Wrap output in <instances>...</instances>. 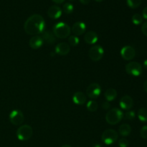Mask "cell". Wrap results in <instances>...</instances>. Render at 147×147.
I'll use <instances>...</instances> for the list:
<instances>
[{"instance_id":"22","label":"cell","mask_w":147,"mask_h":147,"mask_svg":"<svg viewBox=\"0 0 147 147\" xmlns=\"http://www.w3.org/2000/svg\"><path fill=\"white\" fill-rule=\"evenodd\" d=\"M86 107L90 112H95L98 110V105L95 100H90V101L88 102Z\"/></svg>"},{"instance_id":"18","label":"cell","mask_w":147,"mask_h":147,"mask_svg":"<svg viewBox=\"0 0 147 147\" xmlns=\"http://www.w3.org/2000/svg\"><path fill=\"white\" fill-rule=\"evenodd\" d=\"M86 96L83 92L78 91L73 96V101L76 105H83L86 102Z\"/></svg>"},{"instance_id":"14","label":"cell","mask_w":147,"mask_h":147,"mask_svg":"<svg viewBox=\"0 0 147 147\" xmlns=\"http://www.w3.org/2000/svg\"><path fill=\"white\" fill-rule=\"evenodd\" d=\"M47 15L49 17L53 20H57L60 18L62 15V9L60 7L57 5H53L49 7L47 10Z\"/></svg>"},{"instance_id":"21","label":"cell","mask_w":147,"mask_h":147,"mask_svg":"<svg viewBox=\"0 0 147 147\" xmlns=\"http://www.w3.org/2000/svg\"><path fill=\"white\" fill-rule=\"evenodd\" d=\"M138 118L142 122H147V109L142 108L138 111Z\"/></svg>"},{"instance_id":"40","label":"cell","mask_w":147,"mask_h":147,"mask_svg":"<svg viewBox=\"0 0 147 147\" xmlns=\"http://www.w3.org/2000/svg\"><path fill=\"white\" fill-rule=\"evenodd\" d=\"M70 1H75V0H70Z\"/></svg>"},{"instance_id":"30","label":"cell","mask_w":147,"mask_h":147,"mask_svg":"<svg viewBox=\"0 0 147 147\" xmlns=\"http://www.w3.org/2000/svg\"><path fill=\"white\" fill-rule=\"evenodd\" d=\"M142 32L145 36H146V37H147V22H144V23H143V24H142Z\"/></svg>"},{"instance_id":"34","label":"cell","mask_w":147,"mask_h":147,"mask_svg":"<svg viewBox=\"0 0 147 147\" xmlns=\"http://www.w3.org/2000/svg\"><path fill=\"white\" fill-rule=\"evenodd\" d=\"M53 2L56 3V4H62L65 0H52Z\"/></svg>"},{"instance_id":"32","label":"cell","mask_w":147,"mask_h":147,"mask_svg":"<svg viewBox=\"0 0 147 147\" xmlns=\"http://www.w3.org/2000/svg\"><path fill=\"white\" fill-rule=\"evenodd\" d=\"M142 17H143V18L147 20V7H145L142 11Z\"/></svg>"},{"instance_id":"13","label":"cell","mask_w":147,"mask_h":147,"mask_svg":"<svg viewBox=\"0 0 147 147\" xmlns=\"http://www.w3.org/2000/svg\"><path fill=\"white\" fill-rule=\"evenodd\" d=\"M86 30V25L83 22H77L74 23L71 28V31L73 32L75 35L79 36L84 34Z\"/></svg>"},{"instance_id":"39","label":"cell","mask_w":147,"mask_h":147,"mask_svg":"<svg viewBox=\"0 0 147 147\" xmlns=\"http://www.w3.org/2000/svg\"><path fill=\"white\" fill-rule=\"evenodd\" d=\"M95 1H96L97 2H101V1H103V0H95Z\"/></svg>"},{"instance_id":"31","label":"cell","mask_w":147,"mask_h":147,"mask_svg":"<svg viewBox=\"0 0 147 147\" xmlns=\"http://www.w3.org/2000/svg\"><path fill=\"white\" fill-rule=\"evenodd\" d=\"M102 108H103L104 110H109L111 108V104L109 103V101L103 102V104H102Z\"/></svg>"},{"instance_id":"25","label":"cell","mask_w":147,"mask_h":147,"mask_svg":"<svg viewBox=\"0 0 147 147\" xmlns=\"http://www.w3.org/2000/svg\"><path fill=\"white\" fill-rule=\"evenodd\" d=\"M126 1L130 8L136 9L141 5L142 0H126Z\"/></svg>"},{"instance_id":"1","label":"cell","mask_w":147,"mask_h":147,"mask_svg":"<svg viewBox=\"0 0 147 147\" xmlns=\"http://www.w3.org/2000/svg\"><path fill=\"white\" fill-rule=\"evenodd\" d=\"M45 21L42 15L34 14L27 18L24 24V31L30 35H38L44 32Z\"/></svg>"},{"instance_id":"17","label":"cell","mask_w":147,"mask_h":147,"mask_svg":"<svg viewBox=\"0 0 147 147\" xmlns=\"http://www.w3.org/2000/svg\"><path fill=\"white\" fill-rule=\"evenodd\" d=\"M42 38L43 42L48 45H53L55 42L56 37L54 33L51 31H44L42 33Z\"/></svg>"},{"instance_id":"19","label":"cell","mask_w":147,"mask_h":147,"mask_svg":"<svg viewBox=\"0 0 147 147\" xmlns=\"http://www.w3.org/2000/svg\"><path fill=\"white\" fill-rule=\"evenodd\" d=\"M131 132V127L129 124L127 123H123L121 126H120L119 129V133L122 136H128L130 135Z\"/></svg>"},{"instance_id":"4","label":"cell","mask_w":147,"mask_h":147,"mask_svg":"<svg viewBox=\"0 0 147 147\" xmlns=\"http://www.w3.org/2000/svg\"><path fill=\"white\" fill-rule=\"evenodd\" d=\"M17 137L20 141H27L32 136L33 129L30 125H23L17 131Z\"/></svg>"},{"instance_id":"6","label":"cell","mask_w":147,"mask_h":147,"mask_svg":"<svg viewBox=\"0 0 147 147\" xmlns=\"http://www.w3.org/2000/svg\"><path fill=\"white\" fill-rule=\"evenodd\" d=\"M126 72L129 75H131L134 77H138L141 76L143 72L142 65L138 62H130L128 64H126L125 67Z\"/></svg>"},{"instance_id":"7","label":"cell","mask_w":147,"mask_h":147,"mask_svg":"<svg viewBox=\"0 0 147 147\" xmlns=\"http://www.w3.org/2000/svg\"><path fill=\"white\" fill-rule=\"evenodd\" d=\"M104 55V50L100 45H94L89 50L88 55L90 60L94 62L99 61L102 59Z\"/></svg>"},{"instance_id":"23","label":"cell","mask_w":147,"mask_h":147,"mask_svg":"<svg viewBox=\"0 0 147 147\" xmlns=\"http://www.w3.org/2000/svg\"><path fill=\"white\" fill-rule=\"evenodd\" d=\"M132 22L135 24V25H139L143 22V17L140 14H134L132 16Z\"/></svg>"},{"instance_id":"36","label":"cell","mask_w":147,"mask_h":147,"mask_svg":"<svg viewBox=\"0 0 147 147\" xmlns=\"http://www.w3.org/2000/svg\"><path fill=\"white\" fill-rule=\"evenodd\" d=\"M144 66L145 68L147 69V59L146 60H145L144 62Z\"/></svg>"},{"instance_id":"35","label":"cell","mask_w":147,"mask_h":147,"mask_svg":"<svg viewBox=\"0 0 147 147\" xmlns=\"http://www.w3.org/2000/svg\"><path fill=\"white\" fill-rule=\"evenodd\" d=\"M144 89L145 91L147 93V80H146V82L144 83Z\"/></svg>"},{"instance_id":"28","label":"cell","mask_w":147,"mask_h":147,"mask_svg":"<svg viewBox=\"0 0 147 147\" xmlns=\"http://www.w3.org/2000/svg\"><path fill=\"white\" fill-rule=\"evenodd\" d=\"M129 145V142L126 138H121L119 141V147H128Z\"/></svg>"},{"instance_id":"16","label":"cell","mask_w":147,"mask_h":147,"mask_svg":"<svg viewBox=\"0 0 147 147\" xmlns=\"http://www.w3.org/2000/svg\"><path fill=\"white\" fill-rule=\"evenodd\" d=\"M98 40V36L97 33L94 31H89L85 34L84 40L87 44L94 45L96 44Z\"/></svg>"},{"instance_id":"26","label":"cell","mask_w":147,"mask_h":147,"mask_svg":"<svg viewBox=\"0 0 147 147\" xmlns=\"http://www.w3.org/2000/svg\"><path fill=\"white\" fill-rule=\"evenodd\" d=\"M63 9L65 14H71L73 11V10H74V7H73V5L71 3H65V4L63 5Z\"/></svg>"},{"instance_id":"5","label":"cell","mask_w":147,"mask_h":147,"mask_svg":"<svg viewBox=\"0 0 147 147\" xmlns=\"http://www.w3.org/2000/svg\"><path fill=\"white\" fill-rule=\"evenodd\" d=\"M119 138V134L113 129H107L102 134L101 140L105 144L111 145L116 142Z\"/></svg>"},{"instance_id":"15","label":"cell","mask_w":147,"mask_h":147,"mask_svg":"<svg viewBox=\"0 0 147 147\" xmlns=\"http://www.w3.org/2000/svg\"><path fill=\"white\" fill-rule=\"evenodd\" d=\"M42 38L41 36L40 35H34L32 37H31L29 41V45H30V47L33 50H37V49L40 48L43 45Z\"/></svg>"},{"instance_id":"8","label":"cell","mask_w":147,"mask_h":147,"mask_svg":"<svg viewBox=\"0 0 147 147\" xmlns=\"http://www.w3.org/2000/svg\"><path fill=\"white\" fill-rule=\"evenodd\" d=\"M9 119L11 124L14 126H20L24 122V116L21 111L14 110L9 113Z\"/></svg>"},{"instance_id":"2","label":"cell","mask_w":147,"mask_h":147,"mask_svg":"<svg viewBox=\"0 0 147 147\" xmlns=\"http://www.w3.org/2000/svg\"><path fill=\"white\" fill-rule=\"evenodd\" d=\"M53 33L55 36L59 39H66L70 35L71 28L66 23L60 22L57 23L53 27Z\"/></svg>"},{"instance_id":"24","label":"cell","mask_w":147,"mask_h":147,"mask_svg":"<svg viewBox=\"0 0 147 147\" xmlns=\"http://www.w3.org/2000/svg\"><path fill=\"white\" fill-rule=\"evenodd\" d=\"M80 42L79 38L78 36L76 35H71L69 36L68 38V44L70 46H73V47H76L78 45Z\"/></svg>"},{"instance_id":"27","label":"cell","mask_w":147,"mask_h":147,"mask_svg":"<svg viewBox=\"0 0 147 147\" xmlns=\"http://www.w3.org/2000/svg\"><path fill=\"white\" fill-rule=\"evenodd\" d=\"M135 117H136V113L134 111H128L124 115V118L126 120L132 121L135 119Z\"/></svg>"},{"instance_id":"3","label":"cell","mask_w":147,"mask_h":147,"mask_svg":"<svg viewBox=\"0 0 147 147\" xmlns=\"http://www.w3.org/2000/svg\"><path fill=\"white\" fill-rule=\"evenodd\" d=\"M123 118V113L121 110L117 108L110 109L106 115V121L109 124L116 125L121 122Z\"/></svg>"},{"instance_id":"9","label":"cell","mask_w":147,"mask_h":147,"mask_svg":"<svg viewBox=\"0 0 147 147\" xmlns=\"http://www.w3.org/2000/svg\"><path fill=\"white\" fill-rule=\"evenodd\" d=\"M100 93H101V88L98 83H91L86 89V94L88 97L91 99L97 98L100 96Z\"/></svg>"},{"instance_id":"33","label":"cell","mask_w":147,"mask_h":147,"mask_svg":"<svg viewBox=\"0 0 147 147\" xmlns=\"http://www.w3.org/2000/svg\"><path fill=\"white\" fill-rule=\"evenodd\" d=\"M80 1L82 4H85V5H87L90 2V0H80Z\"/></svg>"},{"instance_id":"10","label":"cell","mask_w":147,"mask_h":147,"mask_svg":"<svg viewBox=\"0 0 147 147\" xmlns=\"http://www.w3.org/2000/svg\"><path fill=\"white\" fill-rule=\"evenodd\" d=\"M121 55L125 60H131L136 56V50L132 46H124L121 50Z\"/></svg>"},{"instance_id":"12","label":"cell","mask_w":147,"mask_h":147,"mask_svg":"<svg viewBox=\"0 0 147 147\" xmlns=\"http://www.w3.org/2000/svg\"><path fill=\"white\" fill-rule=\"evenodd\" d=\"M55 53H57L59 55L65 56L70 53V46L69 45L68 43L67 42H60L56 45L55 48Z\"/></svg>"},{"instance_id":"11","label":"cell","mask_w":147,"mask_h":147,"mask_svg":"<svg viewBox=\"0 0 147 147\" xmlns=\"http://www.w3.org/2000/svg\"><path fill=\"white\" fill-rule=\"evenodd\" d=\"M120 107L123 110L129 111L132 109L134 106L133 98L130 96H124L120 99L119 102Z\"/></svg>"},{"instance_id":"38","label":"cell","mask_w":147,"mask_h":147,"mask_svg":"<svg viewBox=\"0 0 147 147\" xmlns=\"http://www.w3.org/2000/svg\"><path fill=\"white\" fill-rule=\"evenodd\" d=\"M61 147H72L70 145H68V144H65L63 145V146H62Z\"/></svg>"},{"instance_id":"37","label":"cell","mask_w":147,"mask_h":147,"mask_svg":"<svg viewBox=\"0 0 147 147\" xmlns=\"http://www.w3.org/2000/svg\"><path fill=\"white\" fill-rule=\"evenodd\" d=\"M93 147H102V146L100 144H96L93 145Z\"/></svg>"},{"instance_id":"29","label":"cell","mask_w":147,"mask_h":147,"mask_svg":"<svg viewBox=\"0 0 147 147\" xmlns=\"http://www.w3.org/2000/svg\"><path fill=\"white\" fill-rule=\"evenodd\" d=\"M140 136L142 139H147V126H144L140 130Z\"/></svg>"},{"instance_id":"20","label":"cell","mask_w":147,"mask_h":147,"mask_svg":"<svg viewBox=\"0 0 147 147\" xmlns=\"http://www.w3.org/2000/svg\"><path fill=\"white\" fill-rule=\"evenodd\" d=\"M104 96L107 101H113L117 97V91L116 89L109 88L105 92Z\"/></svg>"}]
</instances>
